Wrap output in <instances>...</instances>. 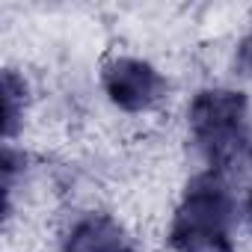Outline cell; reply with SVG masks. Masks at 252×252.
<instances>
[{"label": "cell", "mask_w": 252, "mask_h": 252, "mask_svg": "<svg viewBox=\"0 0 252 252\" xmlns=\"http://www.w3.org/2000/svg\"><path fill=\"white\" fill-rule=\"evenodd\" d=\"M101 80H104V92L110 95V101L128 113L149 110L166 92V80L158 74V68L134 57H119L107 63Z\"/></svg>", "instance_id": "obj_3"}, {"label": "cell", "mask_w": 252, "mask_h": 252, "mask_svg": "<svg viewBox=\"0 0 252 252\" xmlns=\"http://www.w3.org/2000/svg\"><path fill=\"white\" fill-rule=\"evenodd\" d=\"M175 252H234V199L228 178L205 172L193 178L169 225Z\"/></svg>", "instance_id": "obj_2"}, {"label": "cell", "mask_w": 252, "mask_h": 252, "mask_svg": "<svg viewBox=\"0 0 252 252\" xmlns=\"http://www.w3.org/2000/svg\"><path fill=\"white\" fill-rule=\"evenodd\" d=\"M65 252H137L125 228L104 217V214H86L71 225V231L63 240Z\"/></svg>", "instance_id": "obj_4"}, {"label": "cell", "mask_w": 252, "mask_h": 252, "mask_svg": "<svg viewBox=\"0 0 252 252\" xmlns=\"http://www.w3.org/2000/svg\"><path fill=\"white\" fill-rule=\"evenodd\" d=\"M246 214H249V222H252V193H249V205H246Z\"/></svg>", "instance_id": "obj_6"}, {"label": "cell", "mask_w": 252, "mask_h": 252, "mask_svg": "<svg viewBox=\"0 0 252 252\" xmlns=\"http://www.w3.org/2000/svg\"><path fill=\"white\" fill-rule=\"evenodd\" d=\"M190 134L211 172L228 178L252 166L249 104L231 89H205L190 104Z\"/></svg>", "instance_id": "obj_1"}, {"label": "cell", "mask_w": 252, "mask_h": 252, "mask_svg": "<svg viewBox=\"0 0 252 252\" xmlns=\"http://www.w3.org/2000/svg\"><path fill=\"white\" fill-rule=\"evenodd\" d=\"M24 80H18L12 71L3 74V134L12 137L18 128V119L24 113Z\"/></svg>", "instance_id": "obj_5"}]
</instances>
